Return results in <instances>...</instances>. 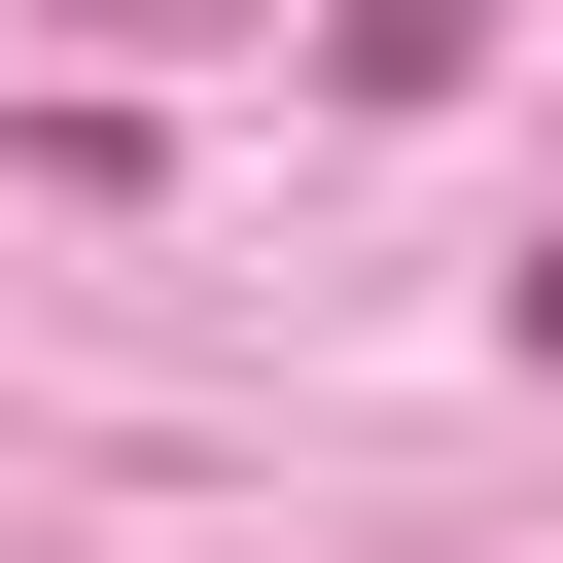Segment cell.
Returning a JSON list of instances; mask_svg holds the SVG:
<instances>
[{
  "label": "cell",
  "instance_id": "6da1fadb",
  "mask_svg": "<svg viewBox=\"0 0 563 563\" xmlns=\"http://www.w3.org/2000/svg\"><path fill=\"white\" fill-rule=\"evenodd\" d=\"M528 352H563V246H528Z\"/></svg>",
  "mask_w": 563,
  "mask_h": 563
}]
</instances>
